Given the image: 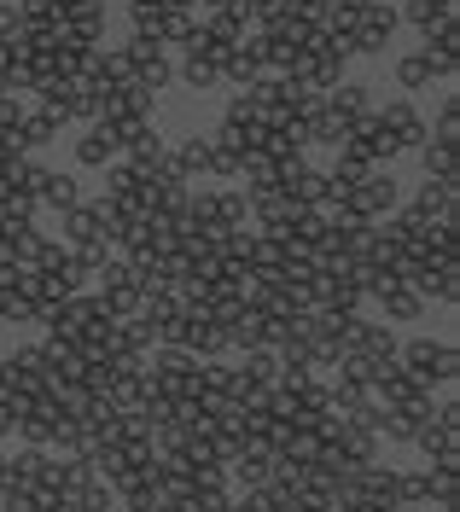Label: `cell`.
Returning <instances> with one entry per match:
<instances>
[{"label":"cell","instance_id":"obj_27","mask_svg":"<svg viewBox=\"0 0 460 512\" xmlns=\"http://www.w3.org/2000/svg\"><path fill=\"white\" fill-rule=\"evenodd\" d=\"M35 222H18V216H0V268H18V251H24V233Z\"/></svg>","mask_w":460,"mask_h":512},{"label":"cell","instance_id":"obj_24","mask_svg":"<svg viewBox=\"0 0 460 512\" xmlns=\"http://www.w3.org/2000/svg\"><path fill=\"white\" fill-rule=\"evenodd\" d=\"M431 82H437V76H431V59L420 53V47L396 59V88H402V94H426Z\"/></svg>","mask_w":460,"mask_h":512},{"label":"cell","instance_id":"obj_8","mask_svg":"<svg viewBox=\"0 0 460 512\" xmlns=\"http://www.w3.org/2000/svg\"><path fill=\"white\" fill-rule=\"evenodd\" d=\"M164 175L169 181H204L210 175V134H181V140H169V158H164Z\"/></svg>","mask_w":460,"mask_h":512},{"label":"cell","instance_id":"obj_13","mask_svg":"<svg viewBox=\"0 0 460 512\" xmlns=\"http://www.w3.org/2000/svg\"><path fill=\"white\" fill-rule=\"evenodd\" d=\"M373 105H379V99H373V88H367V82H350V76H344L338 88H327V111L338 117V123H350V128L362 123Z\"/></svg>","mask_w":460,"mask_h":512},{"label":"cell","instance_id":"obj_20","mask_svg":"<svg viewBox=\"0 0 460 512\" xmlns=\"http://www.w3.org/2000/svg\"><path fill=\"white\" fill-rule=\"evenodd\" d=\"M455 6L460 0H408V6H396V12H402L420 35H431V30H443V24H455Z\"/></svg>","mask_w":460,"mask_h":512},{"label":"cell","instance_id":"obj_3","mask_svg":"<svg viewBox=\"0 0 460 512\" xmlns=\"http://www.w3.org/2000/svg\"><path fill=\"white\" fill-rule=\"evenodd\" d=\"M344 204H350L362 222H379V216H391L396 204H402V181L391 175V163H379V169H367L356 187H344Z\"/></svg>","mask_w":460,"mask_h":512},{"label":"cell","instance_id":"obj_11","mask_svg":"<svg viewBox=\"0 0 460 512\" xmlns=\"http://www.w3.org/2000/svg\"><path fill=\"white\" fill-rule=\"evenodd\" d=\"M274 326L280 320H268L263 309H239L228 320V344L233 350H274Z\"/></svg>","mask_w":460,"mask_h":512},{"label":"cell","instance_id":"obj_4","mask_svg":"<svg viewBox=\"0 0 460 512\" xmlns=\"http://www.w3.org/2000/svg\"><path fill=\"white\" fill-rule=\"evenodd\" d=\"M396 30H402V12H396L391 0H367L362 24L350 30V53H356V59H385V47H391Z\"/></svg>","mask_w":460,"mask_h":512},{"label":"cell","instance_id":"obj_28","mask_svg":"<svg viewBox=\"0 0 460 512\" xmlns=\"http://www.w3.org/2000/svg\"><path fill=\"white\" fill-rule=\"evenodd\" d=\"M239 355H245V361H239V373H245V379H257V384L280 379V355H274V350H239Z\"/></svg>","mask_w":460,"mask_h":512},{"label":"cell","instance_id":"obj_9","mask_svg":"<svg viewBox=\"0 0 460 512\" xmlns=\"http://www.w3.org/2000/svg\"><path fill=\"white\" fill-rule=\"evenodd\" d=\"M70 158H76V169H105V163L123 158V146H117V128L105 123H82V134L70 140Z\"/></svg>","mask_w":460,"mask_h":512},{"label":"cell","instance_id":"obj_10","mask_svg":"<svg viewBox=\"0 0 460 512\" xmlns=\"http://www.w3.org/2000/svg\"><path fill=\"white\" fill-rule=\"evenodd\" d=\"M35 204L41 210H53V216H65L70 204H82V181L76 175H65V169H35Z\"/></svg>","mask_w":460,"mask_h":512},{"label":"cell","instance_id":"obj_14","mask_svg":"<svg viewBox=\"0 0 460 512\" xmlns=\"http://www.w3.org/2000/svg\"><path fill=\"white\" fill-rule=\"evenodd\" d=\"M198 35H210L216 47H233L251 35V18H245V6H216V12H198Z\"/></svg>","mask_w":460,"mask_h":512},{"label":"cell","instance_id":"obj_21","mask_svg":"<svg viewBox=\"0 0 460 512\" xmlns=\"http://www.w3.org/2000/svg\"><path fill=\"white\" fill-rule=\"evenodd\" d=\"M245 268H257V274H280V268H286V239H280V233H263V227H251V256H245Z\"/></svg>","mask_w":460,"mask_h":512},{"label":"cell","instance_id":"obj_25","mask_svg":"<svg viewBox=\"0 0 460 512\" xmlns=\"http://www.w3.org/2000/svg\"><path fill=\"white\" fill-rule=\"evenodd\" d=\"M431 472V507L460 512V466H426Z\"/></svg>","mask_w":460,"mask_h":512},{"label":"cell","instance_id":"obj_6","mask_svg":"<svg viewBox=\"0 0 460 512\" xmlns=\"http://www.w3.org/2000/svg\"><path fill=\"white\" fill-rule=\"evenodd\" d=\"M373 123L391 134L396 158H402V152H420V146H426V117L414 111V99H385V105H373Z\"/></svg>","mask_w":460,"mask_h":512},{"label":"cell","instance_id":"obj_29","mask_svg":"<svg viewBox=\"0 0 460 512\" xmlns=\"http://www.w3.org/2000/svg\"><path fill=\"white\" fill-rule=\"evenodd\" d=\"M70 262H76V268H82V274L94 280L99 268L111 262V245H105V239H82V245H70Z\"/></svg>","mask_w":460,"mask_h":512},{"label":"cell","instance_id":"obj_18","mask_svg":"<svg viewBox=\"0 0 460 512\" xmlns=\"http://www.w3.org/2000/svg\"><path fill=\"white\" fill-rule=\"evenodd\" d=\"M65 134V123L47 111V105H35L30 99V111H24V123H18V140H24V152H41V146H53Z\"/></svg>","mask_w":460,"mask_h":512},{"label":"cell","instance_id":"obj_30","mask_svg":"<svg viewBox=\"0 0 460 512\" xmlns=\"http://www.w3.org/2000/svg\"><path fill=\"white\" fill-rule=\"evenodd\" d=\"M426 140H449V146H460V99H443L437 128H426Z\"/></svg>","mask_w":460,"mask_h":512},{"label":"cell","instance_id":"obj_32","mask_svg":"<svg viewBox=\"0 0 460 512\" xmlns=\"http://www.w3.org/2000/svg\"><path fill=\"white\" fill-rule=\"evenodd\" d=\"M216 512H239V501H233V495H228V501H222V507H216Z\"/></svg>","mask_w":460,"mask_h":512},{"label":"cell","instance_id":"obj_16","mask_svg":"<svg viewBox=\"0 0 460 512\" xmlns=\"http://www.w3.org/2000/svg\"><path fill=\"white\" fill-rule=\"evenodd\" d=\"M420 53L431 59V76H437V82H449V76L460 70V24H443V30H431Z\"/></svg>","mask_w":460,"mask_h":512},{"label":"cell","instance_id":"obj_2","mask_svg":"<svg viewBox=\"0 0 460 512\" xmlns=\"http://www.w3.org/2000/svg\"><path fill=\"white\" fill-rule=\"evenodd\" d=\"M94 280H99V286H94V291H99V303H105V309H111L117 320L140 315V297H146V280L134 274V262H129V256H117V251H111V262L99 268Z\"/></svg>","mask_w":460,"mask_h":512},{"label":"cell","instance_id":"obj_23","mask_svg":"<svg viewBox=\"0 0 460 512\" xmlns=\"http://www.w3.org/2000/svg\"><path fill=\"white\" fill-rule=\"evenodd\" d=\"M420 169H426V181H460L455 146H449V140H426V146H420Z\"/></svg>","mask_w":460,"mask_h":512},{"label":"cell","instance_id":"obj_1","mask_svg":"<svg viewBox=\"0 0 460 512\" xmlns=\"http://www.w3.org/2000/svg\"><path fill=\"white\" fill-rule=\"evenodd\" d=\"M396 361H402L408 379H420L426 390H455V379H460V350L449 338H408V344H396Z\"/></svg>","mask_w":460,"mask_h":512},{"label":"cell","instance_id":"obj_12","mask_svg":"<svg viewBox=\"0 0 460 512\" xmlns=\"http://www.w3.org/2000/svg\"><path fill=\"white\" fill-rule=\"evenodd\" d=\"M426 419H431V402H414V408H379V419H373V431H379L385 443H414Z\"/></svg>","mask_w":460,"mask_h":512},{"label":"cell","instance_id":"obj_31","mask_svg":"<svg viewBox=\"0 0 460 512\" xmlns=\"http://www.w3.org/2000/svg\"><path fill=\"white\" fill-rule=\"evenodd\" d=\"M216 6H245V0H198V12H216Z\"/></svg>","mask_w":460,"mask_h":512},{"label":"cell","instance_id":"obj_26","mask_svg":"<svg viewBox=\"0 0 460 512\" xmlns=\"http://www.w3.org/2000/svg\"><path fill=\"white\" fill-rule=\"evenodd\" d=\"M396 495H402V507H431V472L426 466H396Z\"/></svg>","mask_w":460,"mask_h":512},{"label":"cell","instance_id":"obj_22","mask_svg":"<svg viewBox=\"0 0 460 512\" xmlns=\"http://www.w3.org/2000/svg\"><path fill=\"white\" fill-rule=\"evenodd\" d=\"M193 35H198V12H187V6H164V30H158L164 53H187Z\"/></svg>","mask_w":460,"mask_h":512},{"label":"cell","instance_id":"obj_19","mask_svg":"<svg viewBox=\"0 0 460 512\" xmlns=\"http://www.w3.org/2000/svg\"><path fill=\"white\" fill-rule=\"evenodd\" d=\"M239 163H245V146H239L233 128L222 123L210 134V175H216V181H239Z\"/></svg>","mask_w":460,"mask_h":512},{"label":"cell","instance_id":"obj_17","mask_svg":"<svg viewBox=\"0 0 460 512\" xmlns=\"http://www.w3.org/2000/svg\"><path fill=\"white\" fill-rule=\"evenodd\" d=\"M175 82H181L187 94H210V88H222V64L204 59V53H181V59H175Z\"/></svg>","mask_w":460,"mask_h":512},{"label":"cell","instance_id":"obj_5","mask_svg":"<svg viewBox=\"0 0 460 512\" xmlns=\"http://www.w3.org/2000/svg\"><path fill=\"white\" fill-rule=\"evenodd\" d=\"M6 361V390L12 396H47L53 390V367H47V350L41 344H18L12 355H0Z\"/></svg>","mask_w":460,"mask_h":512},{"label":"cell","instance_id":"obj_15","mask_svg":"<svg viewBox=\"0 0 460 512\" xmlns=\"http://www.w3.org/2000/svg\"><path fill=\"white\" fill-rule=\"evenodd\" d=\"M373 303L385 309V320H391V326H414V320H426V309H431L426 297H420L414 286H402V280H396V286H385Z\"/></svg>","mask_w":460,"mask_h":512},{"label":"cell","instance_id":"obj_7","mask_svg":"<svg viewBox=\"0 0 460 512\" xmlns=\"http://www.w3.org/2000/svg\"><path fill=\"white\" fill-rule=\"evenodd\" d=\"M362 512H402V495H396V466H379L367 460L356 472V495H350Z\"/></svg>","mask_w":460,"mask_h":512},{"label":"cell","instance_id":"obj_33","mask_svg":"<svg viewBox=\"0 0 460 512\" xmlns=\"http://www.w3.org/2000/svg\"><path fill=\"white\" fill-rule=\"evenodd\" d=\"M0 390H6V361H0Z\"/></svg>","mask_w":460,"mask_h":512}]
</instances>
